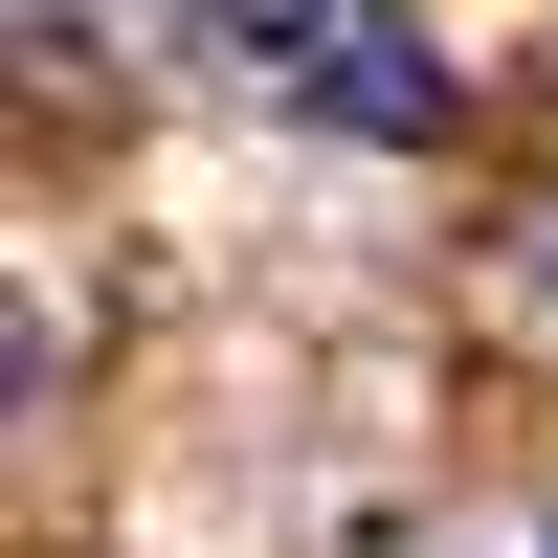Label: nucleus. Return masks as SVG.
<instances>
[{"instance_id": "nucleus-2", "label": "nucleus", "mask_w": 558, "mask_h": 558, "mask_svg": "<svg viewBox=\"0 0 558 558\" xmlns=\"http://www.w3.org/2000/svg\"><path fill=\"white\" fill-rule=\"evenodd\" d=\"M336 134H447V68H425V23H357V68L313 89Z\"/></svg>"}, {"instance_id": "nucleus-3", "label": "nucleus", "mask_w": 558, "mask_h": 558, "mask_svg": "<svg viewBox=\"0 0 558 558\" xmlns=\"http://www.w3.org/2000/svg\"><path fill=\"white\" fill-rule=\"evenodd\" d=\"M514 313H558V202H536V223H514Z\"/></svg>"}, {"instance_id": "nucleus-5", "label": "nucleus", "mask_w": 558, "mask_h": 558, "mask_svg": "<svg viewBox=\"0 0 558 558\" xmlns=\"http://www.w3.org/2000/svg\"><path fill=\"white\" fill-rule=\"evenodd\" d=\"M536 558H558V536H536Z\"/></svg>"}, {"instance_id": "nucleus-1", "label": "nucleus", "mask_w": 558, "mask_h": 558, "mask_svg": "<svg viewBox=\"0 0 558 558\" xmlns=\"http://www.w3.org/2000/svg\"><path fill=\"white\" fill-rule=\"evenodd\" d=\"M357 23H380V0H202V68L268 89V112H313V89L357 68Z\"/></svg>"}, {"instance_id": "nucleus-4", "label": "nucleus", "mask_w": 558, "mask_h": 558, "mask_svg": "<svg viewBox=\"0 0 558 558\" xmlns=\"http://www.w3.org/2000/svg\"><path fill=\"white\" fill-rule=\"evenodd\" d=\"M425 558H470V536H425Z\"/></svg>"}]
</instances>
